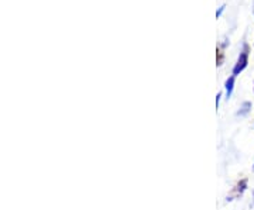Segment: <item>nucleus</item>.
Masks as SVG:
<instances>
[{
  "label": "nucleus",
  "mask_w": 254,
  "mask_h": 210,
  "mask_svg": "<svg viewBox=\"0 0 254 210\" xmlns=\"http://www.w3.org/2000/svg\"><path fill=\"white\" fill-rule=\"evenodd\" d=\"M247 183H249V181H247L246 178L245 179H242V181H239V182L236 183V186L233 188L230 198H239V196H242V195L246 192V189H247Z\"/></svg>",
  "instance_id": "f03ea898"
},
{
  "label": "nucleus",
  "mask_w": 254,
  "mask_h": 210,
  "mask_svg": "<svg viewBox=\"0 0 254 210\" xmlns=\"http://www.w3.org/2000/svg\"><path fill=\"white\" fill-rule=\"evenodd\" d=\"M250 109H252V103H250V102H245L243 106H242V109H240V111H239L237 114H239V116H246V114L250 111Z\"/></svg>",
  "instance_id": "20e7f679"
},
{
  "label": "nucleus",
  "mask_w": 254,
  "mask_h": 210,
  "mask_svg": "<svg viewBox=\"0 0 254 210\" xmlns=\"http://www.w3.org/2000/svg\"><path fill=\"white\" fill-rule=\"evenodd\" d=\"M247 64H249V46L245 44L243 46V51L240 52V56L237 59L235 68H233V76H237L239 73L243 72L246 68H247Z\"/></svg>",
  "instance_id": "f257e3e1"
},
{
  "label": "nucleus",
  "mask_w": 254,
  "mask_h": 210,
  "mask_svg": "<svg viewBox=\"0 0 254 210\" xmlns=\"http://www.w3.org/2000/svg\"><path fill=\"white\" fill-rule=\"evenodd\" d=\"M253 169H254V165H253Z\"/></svg>",
  "instance_id": "423d86ee"
},
{
  "label": "nucleus",
  "mask_w": 254,
  "mask_h": 210,
  "mask_svg": "<svg viewBox=\"0 0 254 210\" xmlns=\"http://www.w3.org/2000/svg\"><path fill=\"white\" fill-rule=\"evenodd\" d=\"M235 79H236V76H230L229 79L225 83V89H226V96L227 99L232 96V93H233V88H235Z\"/></svg>",
  "instance_id": "7ed1b4c3"
},
{
  "label": "nucleus",
  "mask_w": 254,
  "mask_h": 210,
  "mask_svg": "<svg viewBox=\"0 0 254 210\" xmlns=\"http://www.w3.org/2000/svg\"><path fill=\"white\" fill-rule=\"evenodd\" d=\"M220 96H222V93H218V96H216V107L219 109V103H220Z\"/></svg>",
  "instance_id": "39448f33"
}]
</instances>
